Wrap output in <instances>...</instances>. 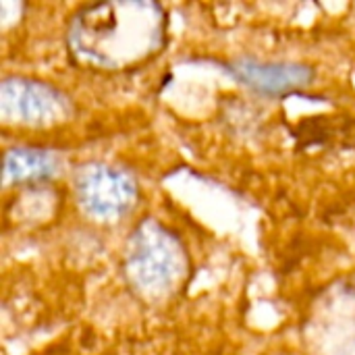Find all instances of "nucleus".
Returning <instances> with one entry per match:
<instances>
[{
    "mask_svg": "<svg viewBox=\"0 0 355 355\" xmlns=\"http://www.w3.org/2000/svg\"><path fill=\"white\" fill-rule=\"evenodd\" d=\"M168 15L152 0H110L79 6L67 23L75 64L96 73H129L152 62L166 44Z\"/></svg>",
    "mask_w": 355,
    "mask_h": 355,
    "instance_id": "nucleus-1",
    "label": "nucleus"
},
{
    "mask_svg": "<svg viewBox=\"0 0 355 355\" xmlns=\"http://www.w3.org/2000/svg\"><path fill=\"white\" fill-rule=\"evenodd\" d=\"M191 260L183 239L156 218H144L127 239L123 277L148 304L175 297L189 279Z\"/></svg>",
    "mask_w": 355,
    "mask_h": 355,
    "instance_id": "nucleus-2",
    "label": "nucleus"
},
{
    "mask_svg": "<svg viewBox=\"0 0 355 355\" xmlns=\"http://www.w3.org/2000/svg\"><path fill=\"white\" fill-rule=\"evenodd\" d=\"M73 191L81 212L98 223L121 220L139 200L137 179L127 168L98 160L75 171Z\"/></svg>",
    "mask_w": 355,
    "mask_h": 355,
    "instance_id": "nucleus-3",
    "label": "nucleus"
},
{
    "mask_svg": "<svg viewBox=\"0 0 355 355\" xmlns=\"http://www.w3.org/2000/svg\"><path fill=\"white\" fill-rule=\"evenodd\" d=\"M75 112L73 100L52 83L10 75L0 83V116L6 125L19 127H56Z\"/></svg>",
    "mask_w": 355,
    "mask_h": 355,
    "instance_id": "nucleus-4",
    "label": "nucleus"
},
{
    "mask_svg": "<svg viewBox=\"0 0 355 355\" xmlns=\"http://www.w3.org/2000/svg\"><path fill=\"white\" fill-rule=\"evenodd\" d=\"M231 75L245 87L262 96H287L312 85L316 73L304 62H275L258 58H237L229 64Z\"/></svg>",
    "mask_w": 355,
    "mask_h": 355,
    "instance_id": "nucleus-5",
    "label": "nucleus"
},
{
    "mask_svg": "<svg viewBox=\"0 0 355 355\" xmlns=\"http://www.w3.org/2000/svg\"><path fill=\"white\" fill-rule=\"evenodd\" d=\"M60 171V158L46 148L15 146L4 154V187L50 181Z\"/></svg>",
    "mask_w": 355,
    "mask_h": 355,
    "instance_id": "nucleus-6",
    "label": "nucleus"
}]
</instances>
